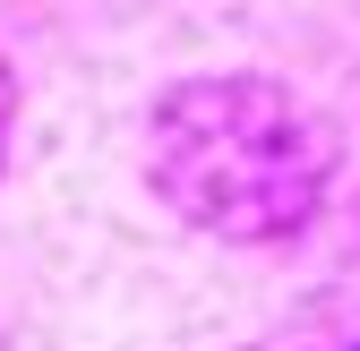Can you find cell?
Returning a JSON list of instances; mask_svg holds the SVG:
<instances>
[{"instance_id":"6da1fadb","label":"cell","mask_w":360,"mask_h":351,"mask_svg":"<svg viewBox=\"0 0 360 351\" xmlns=\"http://www.w3.org/2000/svg\"><path fill=\"white\" fill-rule=\"evenodd\" d=\"M155 189L223 240H275L318 214L326 138L292 95L257 77H198L155 112Z\"/></svg>"},{"instance_id":"7a4b0ae2","label":"cell","mask_w":360,"mask_h":351,"mask_svg":"<svg viewBox=\"0 0 360 351\" xmlns=\"http://www.w3.org/2000/svg\"><path fill=\"white\" fill-rule=\"evenodd\" d=\"M9 112L18 103H9V77H0V163H9Z\"/></svg>"}]
</instances>
